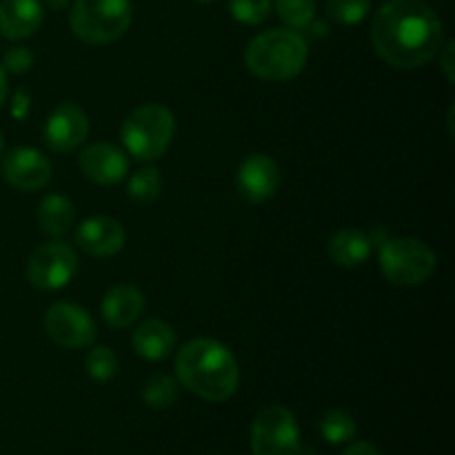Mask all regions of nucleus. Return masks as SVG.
<instances>
[{
    "mask_svg": "<svg viewBox=\"0 0 455 455\" xmlns=\"http://www.w3.org/2000/svg\"><path fill=\"white\" fill-rule=\"evenodd\" d=\"M371 43L395 69H418L438 56L444 25L427 0H387L373 16Z\"/></svg>",
    "mask_w": 455,
    "mask_h": 455,
    "instance_id": "1",
    "label": "nucleus"
},
{
    "mask_svg": "<svg viewBox=\"0 0 455 455\" xmlns=\"http://www.w3.org/2000/svg\"><path fill=\"white\" fill-rule=\"evenodd\" d=\"M176 380L198 398L225 403L238 391V360L222 342L213 338H196L178 351Z\"/></svg>",
    "mask_w": 455,
    "mask_h": 455,
    "instance_id": "2",
    "label": "nucleus"
},
{
    "mask_svg": "<svg viewBox=\"0 0 455 455\" xmlns=\"http://www.w3.org/2000/svg\"><path fill=\"white\" fill-rule=\"evenodd\" d=\"M309 44L296 29H269L258 34L244 52L249 71L267 83H287L302 74Z\"/></svg>",
    "mask_w": 455,
    "mask_h": 455,
    "instance_id": "3",
    "label": "nucleus"
},
{
    "mask_svg": "<svg viewBox=\"0 0 455 455\" xmlns=\"http://www.w3.org/2000/svg\"><path fill=\"white\" fill-rule=\"evenodd\" d=\"M176 136V118L164 105H142L124 118L120 138L124 149L140 163L160 158Z\"/></svg>",
    "mask_w": 455,
    "mask_h": 455,
    "instance_id": "4",
    "label": "nucleus"
},
{
    "mask_svg": "<svg viewBox=\"0 0 455 455\" xmlns=\"http://www.w3.org/2000/svg\"><path fill=\"white\" fill-rule=\"evenodd\" d=\"M133 20L132 0H76L71 31L87 44H109L127 34Z\"/></svg>",
    "mask_w": 455,
    "mask_h": 455,
    "instance_id": "5",
    "label": "nucleus"
},
{
    "mask_svg": "<svg viewBox=\"0 0 455 455\" xmlns=\"http://www.w3.org/2000/svg\"><path fill=\"white\" fill-rule=\"evenodd\" d=\"M380 271L395 287H420L438 267L434 249L416 238H387L378 244Z\"/></svg>",
    "mask_w": 455,
    "mask_h": 455,
    "instance_id": "6",
    "label": "nucleus"
},
{
    "mask_svg": "<svg viewBox=\"0 0 455 455\" xmlns=\"http://www.w3.org/2000/svg\"><path fill=\"white\" fill-rule=\"evenodd\" d=\"M300 427L287 407L271 404L253 418V455H300Z\"/></svg>",
    "mask_w": 455,
    "mask_h": 455,
    "instance_id": "7",
    "label": "nucleus"
},
{
    "mask_svg": "<svg viewBox=\"0 0 455 455\" xmlns=\"http://www.w3.org/2000/svg\"><path fill=\"white\" fill-rule=\"evenodd\" d=\"M78 274V253L74 247L53 240L34 249L27 262V278L40 291H58Z\"/></svg>",
    "mask_w": 455,
    "mask_h": 455,
    "instance_id": "8",
    "label": "nucleus"
},
{
    "mask_svg": "<svg viewBox=\"0 0 455 455\" xmlns=\"http://www.w3.org/2000/svg\"><path fill=\"white\" fill-rule=\"evenodd\" d=\"M44 331L65 349H84L96 342L98 327L87 309L74 302H56L44 314Z\"/></svg>",
    "mask_w": 455,
    "mask_h": 455,
    "instance_id": "9",
    "label": "nucleus"
},
{
    "mask_svg": "<svg viewBox=\"0 0 455 455\" xmlns=\"http://www.w3.org/2000/svg\"><path fill=\"white\" fill-rule=\"evenodd\" d=\"M89 133V116L76 102H60L44 124V145L56 154L78 149Z\"/></svg>",
    "mask_w": 455,
    "mask_h": 455,
    "instance_id": "10",
    "label": "nucleus"
},
{
    "mask_svg": "<svg viewBox=\"0 0 455 455\" xmlns=\"http://www.w3.org/2000/svg\"><path fill=\"white\" fill-rule=\"evenodd\" d=\"M3 176L13 189L38 191L52 180V163L34 147H16L4 154Z\"/></svg>",
    "mask_w": 455,
    "mask_h": 455,
    "instance_id": "11",
    "label": "nucleus"
},
{
    "mask_svg": "<svg viewBox=\"0 0 455 455\" xmlns=\"http://www.w3.org/2000/svg\"><path fill=\"white\" fill-rule=\"evenodd\" d=\"M235 187L240 196L253 204L267 203L280 187V167L271 156L251 154L240 163L235 173Z\"/></svg>",
    "mask_w": 455,
    "mask_h": 455,
    "instance_id": "12",
    "label": "nucleus"
},
{
    "mask_svg": "<svg viewBox=\"0 0 455 455\" xmlns=\"http://www.w3.org/2000/svg\"><path fill=\"white\" fill-rule=\"evenodd\" d=\"M78 164L87 180L105 187L118 185L129 173V158L124 151L109 142H93L84 147L83 154L78 156Z\"/></svg>",
    "mask_w": 455,
    "mask_h": 455,
    "instance_id": "13",
    "label": "nucleus"
},
{
    "mask_svg": "<svg viewBox=\"0 0 455 455\" xmlns=\"http://www.w3.org/2000/svg\"><path fill=\"white\" fill-rule=\"evenodd\" d=\"M124 240H127V234H124L123 225L107 216L87 218L76 229V244L93 258L116 256L118 251H123Z\"/></svg>",
    "mask_w": 455,
    "mask_h": 455,
    "instance_id": "14",
    "label": "nucleus"
},
{
    "mask_svg": "<svg viewBox=\"0 0 455 455\" xmlns=\"http://www.w3.org/2000/svg\"><path fill=\"white\" fill-rule=\"evenodd\" d=\"M145 296L136 284H116L105 293L100 302L102 320L111 329H127L136 323L145 311Z\"/></svg>",
    "mask_w": 455,
    "mask_h": 455,
    "instance_id": "15",
    "label": "nucleus"
},
{
    "mask_svg": "<svg viewBox=\"0 0 455 455\" xmlns=\"http://www.w3.org/2000/svg\"><path fill=\"white\" fill-rule=\"evenodd\" d=\"M44 7L40 0H3L0 3V34L7 40H25L40 29Z\"/></svg>",
    "mask_w": 455,
    "mask_h": 455,
    "instance_id": "16",
    "label": "nucleus"
},
{
    "mask_svg": "<svg viewBox=\"0 0 455 455\" xmlns=\"http://www.w3.org/2000/svg\"><path fill=\"white\" fill-rule=\"evenodd\" d=\"M132 347L140 358L149 360V363H160L172 355L173 347H176V333L163 320H145L133 331Z\"/></svg>",
    "mask_w": 455,
    "mask_h": 455,
    "instance_id": "17",
    "label": "nucleus"
},
{
    "mask_svg": "<svg viewBox=\"0 0 455 455\" xmlns=\"http://www.w3.org/2000/svg\"><path fill=\"white\" fill-rule=\"evenodd\" d=\"M373 243L369 234L360 229H338L329 240V256L342 269H355L369 260Z\"/></svg>",
    "mask_w": 455,
    "mask_h": 455,
    "instance_id": "18",
    "label": "nucleus"
},
{
    "mask_svg": "<svg viewBox=\"0 0 455 455\" xmlns=\"http://www.w3.org/2000/svg\"><path fill=\"white\" fill-rule=\"evenodd\" d=\"M76 207L67 196L49 194L47 198L40 200L38 207V222L44 234L60 238L74 227Z\"/></svg>",
    "mask_w": 455,
    "mask_h": 455,
    "instance_id": "19",
    "label": "nucleus"
},
{
    "mask_svg": "<svg viewBox=\"0 0 455 455\" xmlns=\"http://www.w3.org/2000/svg\"><path fill=\"white\" fill-rule=\"evenodd\" d=\"M320 435L324 438V443L329 444H345L349 440L355 438L358 434V425H355L354 418L349 416L347 411L342 409H331V411L324 413L320 418Z\"/></svg>",
    "mask_w": 455,
    "mask_h": 455,
    "instance_id": "20",
    "label": "nucleus"
},
{
    "mask_svg": "<svg viewBox=\"0 0 455 455\" xmlns=\"http://www.w3.org/2000/svg\"><path fill=\"white\" fill-rule=\"evenodd\" d=\"M178 395H180V385L176 378L164 373L149 378L142 387V400L149 409H169L178 403Z\"/></svg>",
    "mask_w": 455,
    "mask_h": 455,
    "instance_id": "21",
    "label": "nucleus"
},
{
    "mask_svg": "<svg viewBox=\"0 0 455 455\" xmlns=\"http://www.w3.org/2000/svg\"><path fill=\"white\" fill-rule=\"evenodd\" d=\"M163 191V178L156 167H142L136 173H132L127 185V194L133 203L151 204Z\"/></svg>",
    "mask_w": 455,
    "mask_h": 455,
    "instance_id": "22",
    "label": "nucleus"
},
{
    "mask_svg": "<svg viewBox=\"0 0 455 455\" xmlns=\"http://www.w3.org/2000/svg\"><path fill=\"white\" fill-rule=\"evenodd\" d=\"M275 12L289 29H307L315 20V0H275Z\"/></svg>",
    "mask_w": 455,
    "mask_h": 455,
    "instance_id": "23",
    "label": "nucleus"
},
{
    "mask_svg": "<svg viewBox=\"0 0 455 455\" xmlns=\"http://www.w3.org/2000/svg\"><path fill=\"white\" fill-rule=\"evenodd\" d=\"M84 367H87V373L92 380L109 382V380H114L116 373H118V358H116V354L111 347L98 345L87 354Z\"/></svg>",
    "mask_w": 455,
    "mask_h": 455,
    "instance_id": "24",
    "label": "nucleus"
},
{
    "mask_svg": "<svg viewBox=\"0 0 455 455\" xmlns=\"http://www.w3.org/2000/svg\"><path fill=\"white\" fill-rule=\"evenodd\" d=\"M327 16L345 27L360 25L371 9V0H327Z\"/></svg>",
    "mask_w": 455,
    "mask_h": 455,
    "instance_id": "25",
    "label": "nucleus"
},
{
    "mask_svg": "<svg viewBox=\"0 0 455 455\" xmlns=\"http://www.w3.org/2000/svg\"><path fill=\"white\" fill-rule=\"evenodd\" d=\"M229 12L243 25H260L269 18L271 0H229Z\"/></svg>",
    "mask_w": 455,
    "mask_h": 455,
    "instance_id": "26",
    "label": "nucleus"
},
{
    "mask_svg": "<svg viewBox=\"0 0 455 455\" xmlns=\"http://www.w3.org/2000/svg\"><path fill=\"white\" fill-rule=\"evenodd\" d=\"M34 67V53L27 47H12L3 58V69L12 74H27Z\"/></svg>",
    "mask_w": 455,
    "mask_h": 455,
    "instance_id": "27",
    "label": "nucleus"
},
{
    "mask_svg": "<svg viewBox=\"0 0 455 455\" xmlns=\"http://www.w3.org/2000/svg\"><path fill=\"white\" fill-rule=\"evenodd\" d=\"M31 109V93L27 89H18L12 98V116L16 120H25Z\"/></svg>",
    "mask_w": 455,
    "mask_h": 455,
    "instance_id": "28",
    "label": "nucleus"
},
{
    "mask_svg": "<svg viewBox=\"0 0 455 455\" xmlns=\"http://www.w3.org/2000/svg\"><path fill=\"white\" fill-rule=\"evenodd\" d=\"M440 67H443V74L449 83H455V62H453V53H455V43L449 40L444 47H440Z\"/></svg>",
    "mask_w": 455,
    "mask_h": 455,
    "instance_id": "29",
    "label": "nucleus"
},
{
    "mask_svg": "<svg viewBox=\"0 0 455 455\" xmlns=\"http://www.w3.org/2000/svg\"><path fill=\"white\" fill-rule=\"evenodd\" d=\"M342 455H382V453L378 451L371 443H364V440H360V443L349 444Z\"/></svg>",
    "mask_w": 455,
    "mask_h": 455,
    "instance_id": "30",
    "label": "nucleus"
},
{
    "mask_svg": "<svg viewBox=\"0 0 455 455\" xmlns=\"http://www.w3.org/2000/svg\"><path fill=\"white\" fill-rule=\"evenodd\" d=\"M7 93H9V87H7V74H4V69L0 67V107L7 102Z\"/></svg>",
    "mask_w": 455,
    "mask_h": 455,
    "instance_id": "31",
    "label": "nucleus"
},
{
    "mask_svg": "<svg viewBox=\"0 0 455 455\" xmlns=\"http://www.w3.org/2000/svg\"><path fill=\"white\" fill-rule=\"evenodd\" d=\"M44 4H47L52 12H62V9L69 7L71 0H44Z\"/></svg>",
    "mask_w": 455,
    "mask_h": 455,
    "instance_id": "32",
    "label": "nucleus"
},
{
    "mask_svg": "<svg viewBox=\"0 0 455 455\" xmlns=\"http://www.w3.org/2000/svg\"><path fill=\"white\" fill-rule=\"evenodd\" d=\"M3 151H4V136L3 132H0V156H3Z\"/></svg>",
    "mask_w": 455,
    "mask_h": 455,
    "instance_id": "33",
    "label": "nucleus"
},
{
    "mask_svg": "<svg viewBox=\"0 0 455 455\" xmlns=\"http://www.w3.org/2000/svg\"><path fill=\"white\" fill-rule=\"evenodd\" d=\"M198 3H216V0H198Z\"/></svg>",
    "mask_w": 455,
    "mask_h": 455,
    "instance_id": "34",
    "label": "nucleus"
}]
</instances>
